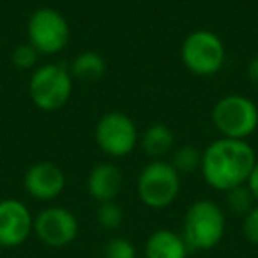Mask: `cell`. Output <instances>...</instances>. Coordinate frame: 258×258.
Returning <instances> with one entry per match:
<instances>
[{"mask_svg": "<svg viewBox=\"0 0 258 258\" xmlns=\"http://www.w3.org/2000/svg\"><path fill=\"white\" fill-rule=\"evenodd\" d=\"M96 144L110 158H124L137 147L138 129L135 120L122 111H108L97 120Z\"/></svg>", "mask_w": 258, "mask_h": 258, "instance_id": "8", "label": "cell"}, {"mask_svg": "<svg viewBox=\"0 0 258 258\" xmlns=\"http://www.w3.org/2000/svg\"><path fill=\"white\" fill-rule=\"evenodd\" d=\"M247 78L253 83H258V55L254 58H251L249 66H247Z\"/></svg>", "mask_w": 258, "mask_h": 258, "instance_id": "23", "label": "cell"}, {"mask_svg": "<svg viewBox=\"0 0 258 258\" xmlns=\"http://www.w3.org/2000/svg\"><path fill=\"white\" fill-rule=\"evenodd\" d=\"M124 184V177L117 165L113 163H99L89 173L87 189L89 195L99 204L113 202L118 197Z\"/></svg>", "mask_w": 258, "mask_h": 258, "instance_id": "12", "label": "cell"}, {"mask_svg": "<svg viewBox=\"0 0 258 258\" xmlns=\"http://www.w3.org/2000/svg\"><path fill=\"white\" fill-rule=\"evenodd\" d=\"M173 131L165 124H152L145 129L144 138H142V147L145 154L152 159H163L173 147Z\"/></svg>", "mask_w": 258, "mask_h": 258, "instance_id": "14", "label": "cell"}, {"mask_svg": "<svg viewBox=\"0 0 258 258\" xmlns=\"http://www.w3.org/2000/svg\"><path fill=\"white\" fill-rule=\"evenodd\" d=\"M212 124L223 138L246 140L258 127V106L242 94L225 96L212 108Z\"/></svg>", "mask_w": 258, "mask_h": 258, "instance_id": "3", "label": "cell"}, {"mask_svg": "<svg viewBox=\"0 0 258 258\" xmlns=\"http://www.w3.org/2000/svg\"><path fill=\"white\" fill-rule=\"evenodd\" d=\"M104 258H137V247L124 237H113L104 246Z\"/></svg>", "mask_w": 258, "mask_h": 258, "instance_id": "19", "label": "cell"}, {"mask_svg": "<svg viewBox=\"0 0 258 258\" xmlns=\"http://www.w3.org/2000/svg\"><path fill=\"white\" fill-rule=\"evenodd\" d=\"M187 244L172 230H156L145 242V258H186Z\"/></svg>", "mask_w": 258, "mask_h": 258, "instance_id": "13", "label": "cell"}, {"mask_svg": "<svg viewBox=\"0 0 258 258\" xmlns=\"http://www.w3.org/2000/svg\"><path fill=\"white\" fill-rule=\"evenodd\" d=\"M242 232H244V237H246L251 244L258 246V204L244 216Z\"/></svg>", "mask_w": 258, "mask_h": 258, "instance_id": "21", "label": "cell"}, {"mask_svg": "<svg viewBox=\"0 0 258 258\" xmlns=\"http://www.w3.org/2000/svg\"><path fill=\"white\" fill-rule=\"evenodd\" d=\"M246 186L249 187V191H251V195H253L254 202L258 204V161H256V165L253 166V170H251L249 177H247Z\"/></svg>", "mask_w": 258, "mask_h": 258, "instance_id": "22", "label": "cell"}, {"mask_svg": "<svg viewBox=\"0 0 258 258\" xmlns=\"http://www.w3.org/2000/svg\"><path fill=\"white\" fill-rule=\"evenodd\" d=\"M29 43L44 55H55L69 43V23L62 13L51 8H41L32 13L27 25Z\"/></svg>", "mask_w": 258, "mask_h": 258, "instance_id": "7", "label": "cell"}, {"mask_svg": "<svg viewBox=\"0 0 258 258\" xmlns=\"http://www.w3.org/2000/svg\"><path fill=\"white\" fill-rule=\"evenodd\" d=\"M226 205H228L235 214L246 216L247 212L256 205V202H254L249 187H247L246 184H242V186H237V187H233V189L226 191Z\"/></svg>", "mask_w": 258, "mask_h": 258, "instance_id": "17", "label": "cell"}, {"mask_svg": "<svg viewBox=\"0 0 258 258\" xmlns=\"http://www.w3.org/2000/svg\"><path fill=\"white\" fill-rule=\"evenodd\" d=\"M34 233L48 247H64L78 235V219L64 207H48L34 218Z\"/></svg>", "mask_w": 258, "mask_h": 258, "instance_id": "9", "label": "cell"}, {"mask_svg": "<svg viewBox=\"0 0 258 258\" xmlns=\"http://www.w3.org/2000/svg\"><path fill=\"white\" fill-rule=\"evenodd\" d=\"M0 249H2V247H0Z\"/></svg>", "mask_w": 258, "mask_h": 258, "instance_id": "25", "label": "cell"}, {"mask_svg": "<svg viewBox=\"0 0 258 258\" xmlns=\"http://www.w3.org/2000/svg\"><path fill=\"white\" fill-rule=\"evenodd\" d=\"M202 154L197 147L193 145H184V147L177 149L173 154L172 165L179 173H193L200 170L202 166Z\"/></svg>", "mask_w": 258, "mask_h": 258, "instance_id": "16", "label": "cell"}, {"mask_svg": "<svg viewBox=\"0 0 258 258\" xmlns=\"http://www.w3.org/2000/svg\"><path fill=\"white\" fill-rule=\"evenodd\" d=\"M73 76L62 64H44L32 73L29 82V96L43 111H57L73 94Z\"/></svg>", "mask_w": 258, "mask_h": 258, "instance_id": "5", "label": "cell"}, {"mask_svg": "<svg viewBox=\"0 0 258 258\" xmlns=\"http://www.w3.org/2000/svg\"><path fill=\"white\" fill-rule=\"evenodd\" d=\"M23 187L36 200H55L66 187V175L55 163L41 161L32 165L23 177Z\"/></svg>", "mask_w": 258, "mask_h": 258, "instance_id": "11", "label": "cell"}, {"mask_svg": "<svg viewBox=\"0 0 258 258\" xmlns=\"http://www.w3.org/2000/svg\"><path fill=\"white\" fill-rule=\"evenodd\" d=\"M69 73H71L73 78L80 80V82L92 83L104 76V73H106V62H104V58L97 51L87 50L76 55L75 60L71 62Z\"/></svg>", "mask_w": 258, "mask_h": 258, "instance_id": "15", "label": "cell"}, {"mask_svg": "<svg viewBox=\"0 0 258 258\" xmlns=\"http://www.w3.org/2000/svg\"><path fill=\"white\" fill-rule=\"evenodd\" d=\"M256 154L246 140L219 138L202 154V175L205 182L218 191H230L247 182Z\"/></svg>", "mask_w": 258, "mask_h": 258, "instance_id": "1", "label": "cell"}, {"mask_svg": "<svg viewBox=\"0 0 258 258\" xmlns=\"http://www.w3.org/2000/svg\"><path fill=\"white\" fill-rule=\"evenodd\" d=\"M96 218H97V223H99L103 228L115 230L124 221V211H122V207L115 200L104 202V204H99V207H97Z\"/></svg>", "mask_w": 258, "mask_h": 258, "instance_id": "18", "label": "cell"}, {"mask_svg": "<svg viewBox=\"0 0 258 258\" xmlns=\"http://www.w3.org/2000/svg\"><path fill=\"white\" fill-rule=\"evenodd\" d=\"M32 232L34 218L23 202L0 200V247L22 246Z\"/></svg>", "mask_w": 258, "mask_h": 258, "instance_id": "10", "label": "cell"}, {"mask_svg": "<svg viewBox=\"0 0 258 258\" xmlns=\"http://www.w3.org/2000/svg\"><path fill=\"white\" fill-rule=\"evenodd\" d=\"M0 48H2V43H0Z\"/></svg>", "mask_w": 258, "mask_h": 258, "instance_id": "24", "label": "cell"}, {"mask_svg": "<svg viewBox=\"0 0 258 258\" xmlns=\"http://www.w3.org/2000/svg\"><path fill=\"white\" fill-rule=\"evenodd\" d=\"M37 57H39V51L30 43H25L15 48V51L11 55V62L18 69H32L37 64Z\"/></svg>", "mask_w": 258, "mask_h": 258, "instance_id": "20", "label": "cell"}, {"mask_svg": "<svg viewBox=\"0 0 258 258\" xmlns=\"http://www.w3.org/2000/svg\"><path fill=\"white\" fill-rule=\"evenodd\" d=\"M226 57L225 44L211 30H195L180 46V58L193 75L212 76L223 68Z\"/></svg>", "mask_w": 258, "mask_h": 258, "instance_id": "6", "label": "cell"}, {"mask_svg": "<svg viewBox=\"0 0 258 258\" xmlns=\"http://www.w3.org/2000/svg\"><path fill=\"white\" fill-rule=\"evenodd\" d=\"M137 191L144 205L151 209H166L175 202L180 191V173L172 163L154 159L140 172Z\"/></svg>", "mask_w": 258, "mask_h": 258, "instance_id": "4", "label": "cell"}, {"mask_svg": "<svg viewBox=\"0 0 258 258\" xmlns=\"http://www.w3.org/2000/svg\"><path fill=\"white\" fill-rule=\"evenodd\" d=\"M226 230L225 212L211 200H198L186 211L182 225V239L187 247L209 251L221 242Z\"/></svg>", "mask_w": 258, "mask_h": 258, "instance_id": "2", "label": "cell"}]
</instances>
